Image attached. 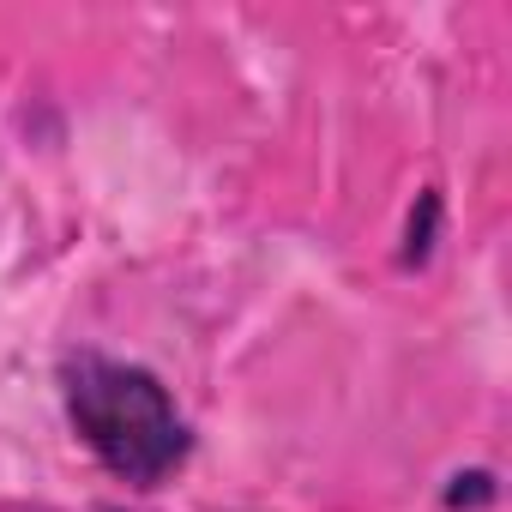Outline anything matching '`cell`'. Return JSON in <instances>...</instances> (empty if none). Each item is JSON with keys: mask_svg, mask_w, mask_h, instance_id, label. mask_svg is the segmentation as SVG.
I'll use <instances>...</instances> for the list:
<instances>
[{"mask_svg": "<svg viewBox=\"0 0 512 512\" xmlns=\"http://www.w3.org/2000/svg\"><path fill=\"white\" fill-rule=\"evenodd\" d=\"M61 392H67V416L79 428V440L133 488L163 482L169 470H181L193 434L187 416L175 410L169 386L121 356L103 350H79L61 368Z\"/></svg>", "mask_w": 512, "mask_h": 512, "instance_id": "obj_1", "label": "cell"}]
</instances>
